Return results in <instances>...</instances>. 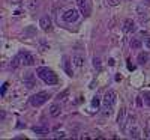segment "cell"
<instances>
[{
	"mask_svg": "<svg viewBox=\"0 0 150 140\" xmlns=\"http://www.w3.org/2000/svg\"><path fill=\"white\" fill-rule=\"evenodd\" d=\"M20 57H21L23 65H26V66H32L35 63V57L30 53H27V51H20Z\"/></svg>",
	"mask_w": 150,
	"mask_h": 140,
	"instance_id": "5",
	"label": "cell"
},
{
	"mask_svg": "<svg viewBox=\"0 0 150 140\" xmlns=\"http://www.w3.org/2000/svg\"><path fill=\"white\" fill-rule=\"evenodd\" d=\"M144 101H146L147 106H150V92H146L144 94Z\"/></svg>",
	"mask_w": 150,
	"mask_h": 140,
	"instance_id": "22",
	"label": "cell"
},
{
	"mask_svg": "<svg viewBox=\"0 0 150 140\" xmlns=\"http://www.w3.org/2000/svg\"><path fill=\"white\" fill-rule=\"evenodd\" d=\"M126 121V109H120V113H119V118H117V124L120 128H125V122Z\"/></svg>",
	"mask_w": 150,
	"mask_h": 140,
	"instance_id": "10",
	"label": "cell"
},
{
	"mask_svg": "<svg viewBox=\"0 0 150 140\" xmlns=\"http://www.w3.org/2000/svg\"><path fill=\"white\" fill-rule=\"evenodd\" d=\"M36 74H38V77H39L41 80H44L47 84H57L59 83V77H57V74L53 71V69H50L47 66H41V68H38L36 69Z\"/></svg>",
	"mask_w": 150,
	"mask_h": 140,
	"instance_id": "1",
	"label": "cell"
},
{
	"mask_svg": "<svg viewBox=\"0 0 150 140\" xmlns=\"http://www.w3.org/2000/svg\"><path fill=\"white\" fill-rule=\"evenodd\" d=\"M147 60H149V54H147V53H140V54H138V63L144 65Z\"/></svg>",
	"mask_w": 150,
	"mask_h": 140,
	"instance_id": "17",
	"label": "cell"
},
{
	"mask_svg": "<svg viewBox=\"0 0 150 140\" xmlns=\"http://www.w3.org/2000/svg\"><path fill=\"white\" fill-rule=\"evenodd\" d=\"M83 62H84V59H83L81 56H75V57H74V63H75L77 66H83Z\"/></svg>",
	"mask_w": 150,
	"mask_h": 140,
	"instance_id": "18",
	"label": "cell"
},
{
	"mask_svg": "<svg viewBox=\"0 0 150 140\" xmlns=\"http://www.w3.org/2000/svg\"><path fill=\"white\" fill-rule=\"evenodd\" d=\"M147 137H149V139H150V131H149V133H147Z\"/></svg>",
	"mask_w": 150,
	"mask_h": 140,
	"instance_id": "28",
	"label": "cell"
},
{
	"mask_svg": "<svg viewBox=\"0 0 150 140\" xmlns=\"http://www.w3.org/2000/svg\"><path fill=\"white\" fill-rule=\"evenodd\" d=\"M6 89H8V83H5V84H3V87H2V95H5Z\"/></svg>",
	"mask_w": 150,
	"mask_h": 140,
	"instance_id": "26",
	"label": "cell"
},
{
	"mask_svg": "<svg viewBox=\"0 0 150 140\" xmlns=\"http://www.w3.org/2000/svg\"><path fill=\"white\" fill-rule=\"evenodd\" d=\"M78 17H80V12H78V9H68L65 14H63V20L66 21V23H75L78 20Z\"/></svg>",
	"mask_w": 150,
	"mask_h": 140,
	"instance_id": "4",
	"label": "cell"
},
{
	"mask_svg": "<svg viewBox=\"0 0 150 140\" xmlns=\"http://www.w3.org/2000/svg\"><path fill=\"white\" fill-rule=\"evenodd\" d=\"M116 103V92L114 91H108L104 98H102V107H104V114H110L112 106Z\"/></svg>",
	"mask_w": 150,
	"mask_h": 140,
	"instance_id": "2",
	"label": "cell"
},
{
	"mask_svg": "<svg viewBox=\"0 0 150 140\" xmlns=\"http://www.w3.org/2000/svg\"><path fill=\"white\" fill-rule=\"evenodd\" d=\"M33 133H36L38 136H45V134H48V128L47 126H33Z\"/></svg>",
	"mask_w": 150,
	"mask_h": 140,
	"instance_id": "13",
	"label": "cell"
},
{
	"mask_svg": "<svg viewBox=\"0 0 150 140\" xmlns=\"http://www.w3.org/2000/svg\"><path fill=\"white\" fill-rule=\"evenodd\" d=\"M68 94H69V92H68V91H65V92H62V94H59V95H57V98H59V99H63V98H65V96H66Z\"/></svg>",
	"mask_w": 150,
	"mask_h": 140,
	"instance_id": "24",
	"label": "cell"
},
{
	"mask_svg": "<svg viewBox=\"0 0 150 140\" xmlns=\"http://www.w3.org/2000/svg\"><path fill=\"white\" fill-rule=\"evenodd\" d=\"M141 41L140 39H137V38H134V39H131V48H134V50H138V48H141Z\"/></svg>",
	"mask_w": 150,
	"mask_h": 140,
	"instance_id": "14",
	"label": "cell"
},
{
	"mask_svg": "<svg viewBox=\"0 0 150 140\" xmlns=\"http://www.w3.org/2000/svg\"><path fill=\"white\" fill-rule=\"evenodd\" d=\"M144 45H146V48H149V50H150V38H147V39L144 41Z\"/></svg>",
	"mask_w": 150,
	"mask_h": 140,
	"instance_id": "25",
	"label": "cell"
},
{
	"mask_svg": "<svg viewBox=\"0 0 150 140\" xmlns=\"http://www.w3.org/2000/svg\"><path fill=\"white\" fill-rule=\"evenodd\" d=\"M20 63H23V62H21V57H20V54H18V56H15L14 59H12V62H11V68H18V66H20Z\"/></svg>",
	"mask_w": 150,
	"mask_h": 140,
	"instance_id": "15",
	"label": "cell"
},
{
	"mask_svg": "<svg viewBox=\"0 0 150 140\" xmlns=\"http://www.w3.org/2000/svg\"><path fill=\"white\" fill-rule=\"evenodd\" d=\"M24 84H26L29 89H33V87L36 86L35 79H33V74H32V72H27L26 75H24Z\"/></svg>",
	"mask_w": 150,
	"mask_h": 140,
	"instance_id": "8",
	"label": "cell"
},
{
	"mask_svg": "<svg viewBox=\"0 0 150 140\" xmlns=\"http://www.w3.org/2000/svg\"><path fill=\"white\" fill-rule=\"evenodd\" d=\"M27 5H29V8H32V9H33V8H36V6H38V0H30V2H29Z\"/></svg>",
	"mask_w": 150,
	"mask_h": 140,
	"instance_id": "23",
	"label": "cell"
},
{
	"mask_svg": "<svg viewBox=\"0 0 150 140\" xmlns=\"http://www.w3.org/2000/svg\"><path fill=\"white\" fill-rule=\"evenodd\" d=\"M144 2H149V3H150V0H144Z\"/></svg>",
	"mask_w": 150,
	"mask_h": 140,
	"instance_id": "29",
	"label": "cell"
},
{
	"mask_svg": "<svg viewBox=\"0 0 150 140\" xmlns=\"http://www.w3.org/2000/svg\"><path fill=\"white\" fill-rule=\"evenodd\" d=\"M50 98V94L48 92H38L35 95L30 96V104L33 107H41L42 104H45Z\"/></svg>",
	"mask_w": 150,
	"mask_h": 140,
	"instance_id": "3",
	"label": "cell"
},
{
	"mask_svg": "<svg viewBox=\"0 0 150 140\" xmlns=\"http://www.w3.org/2000/svg\"><path fill=\"white\" fill-rule=\"evenodd\" d=\"M99 104H101V99H99V96H95L92 99V106L93 107H99Z\"/></svg>",
	"mask_w": 150,
	"mask_h": 140,
	"instance_id": "20",
	"label": "cell"
},
{
	"mask_svg": "<svg viewBox=\"0 0 150 140\" xmlns=\"http://www.w3.org/2000/svg\"><path fill=\"white\" fill-rule=\"evenodd\" d=\"M77 3L81 6V5H84V3H87V0H77Z\"/></svg>",
	"mask_w": 150,
	"mask_h": 140,
	"instance_id": "27",
	"label": "cell"
},
{
	"mask_svg": "<svg viewBox=\"0 0 150 140\" xmlns=\"http://www.w3.org/2000/svg\"><path fill=\"white\" fill-rule=\"evenodd\" d=\"M63 66H65V71L68 75H72V69H71V62L68 57H65V62H63Z\"/></svg>",
	"mask_w": 150,
	"mask_h": 140,
	"instance_id": "16",
	"label": "cell"
},
{
	"mask_svg": "<svg viewBox=\"0 0 150 140\" xmlns=\"http://www.w3.org/2000/svg\"><path fill=\"white\" fill-rule=\"evenodd\" d=\"M107 3H108L110 6H117V5L120 3V0H107Z\"/></svg>",
	"mask_w": 150,
	"mask_h": 140,
	"instance_id": "21",
	"label": "cell"
},
{
	"mask_svg": "<svg viewBox=\"0 0 150 140\" xmlns=\"http://www.w3.org/2000/svg\"><path fill=\"white\" fill-rule=\"evenodd\" d=\"M62 113V109H60V104H53L50 107V114H51L53 118H57L59 114Z\"/></svg>",
	"mask_w": 150,
	"mask_h": 140,
	"instance_id": "12",
	"label": "cell"
},
{
	"mask_svg": "<svg viewBox=\"0 0 150 140\" xmlns=\"http://www.w3.org/2000/svg\"><path fill=\"white\" fill-rule=\"evenodd\" d=\"M137 15H138V18H140L141 23H144V21H149V18H150V12H149L147 8L138 6V8H137Z\"/></svg>",
	"mask_w": 150,
	"mask_h": 140,
	"instance_id": "6",
	"label": "cell"
},
{
	"mask_svg": "<svg viewBox=\"0 0 150 140\" xmlns=\"http://www.w3.org/2000/svg\"><path fill=\"white\" fill-rule=\"evenodd\" d=\"M135 23L131 20V18H128V20H125V23H123V30L125 32H128V33H131V32H135Z\"/></svg>",
	"mask_w": 150,
	"mask_h": 140,
	"instance_id": "9",
	"label": "cell"
},
{
	"mask_svg": "<svg viewBox=\"0 0 150 140\" xmlns=\"http://www.w3.org/2000/svg\"><path fill=\"white\" fill-rule=\"evenodd\" d=\"M128 134H129V137H132V139H138V137H140V130H138V126L134 124L131 128L128 130Z\"/></svg>",
	"mask_w": 150,
	"mask_h": 140,
	"instance_id": "11",
	"label": "cell"
},
{
	"mask_svg": "<svg viewBox=\"0 0 150 140\" xmlns=\"http://www.w3.org/2000/svg\"><path fill=\"white\" fill-rule=\"evenodd\" d=\"M39 26H41V29H42L44 32H50V30H51V18H50L48 15L41 17V20H39Z\"/></svg>",
	"mask_w": 150,
	"mask_h": 140,
	"instance_id": "7",
	"label": "cell"
},
{
	"mask_svg": "<svg viewBox=\"0 0 150 140\" xmlns=\"http://www.w3.org/2000/svg\"><path fill=\"white\" fill-rule=\"evenodd\" d=\"M93 66L98 68V69H101V59H99V57H95L93 59Z\"/></svg>",
	"mask_w": 150,
	"mask_h": 140,
	"instance_id": "19",
	"label": "cell"
}]
</instances>
